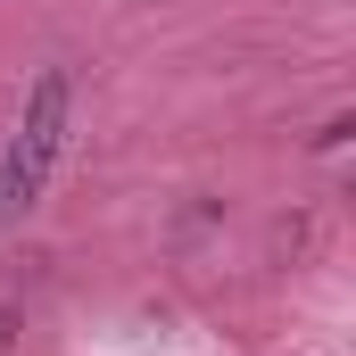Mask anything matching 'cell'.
I'll return each instance as SVG.
<instances>
[{"instance_id": "cell-1", "label": "cell", "mask_w": 356, "mask_h": 356, "mask_svg": "<svg viewBox=\"0 0 356 356\" xmlns=\"http://www.w3.org/2000/svg\"><path fill=\"white\" fill-rule=\"evenodd\" d=\"M67 124H75V83L50 67L42 83L25 91L17 133L0 141V216H17V207L42 199V182H50V166H58V149H67Z\"/></svg>"}]
</instances>
